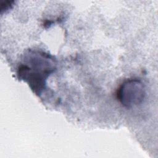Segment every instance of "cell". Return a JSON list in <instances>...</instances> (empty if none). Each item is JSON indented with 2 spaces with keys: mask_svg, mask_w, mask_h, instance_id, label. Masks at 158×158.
Wrapping results in <instances>:
<instances>
[{
  "mask_svg": "<svg viewBox=\"0 0 158 158\" xmlns=\"http://www.w3.org/2000/svg\"><path fill=\"white\" fill-rule=\"evenodd\" d=\"M54 57L43 51L28 49L23 55L18 70L19 79L27 82L31 89L40 94L45 88L48 77L56 69Z\"/></svg>",
  "mask_w": 158,
  "mask_h": 158,
  "instance_id": "1",
  "label": "cell"
},
{
  "mask_svg": "<svg viewBox=\"0 0 158 158\" xmlns=\"http://www.w3.org/2000/svg\"><path fill=\"white\" fill-rule=\"evenodd\" d=\"M146 96V90L143 82L137 79L125 81L118 88L117 97L125 107L130 108L142 103Z\"/></svg>",
  "mask_w": 158,
  "mask_h": 158,
  "instance_id": "2",
  "label": "cell"
}]
</instances>
